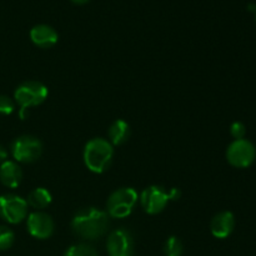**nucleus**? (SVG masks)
Instances as JSON below:
<instances>
[{"label": "nucleus", "instance_id": "obj_1", "mask_svg": "<svg viewBox=\"0 0 256 256\" xmlns=\"http://www.w3.org/2000/svg\"><path fill=\"white\" fill-rule=\"evenodd\" d=\"M75 235L85 240H96L106 232L109 216L96 208H85L78 212L72 222Z\"/></svg>", "mask_w": 256, "mask_h": 256}, {"label": "nucleus", "instance_id": "obj_2", "mask_svg": "<svg viewBox=\"0 0 256 256\" xmlns=\"http://www.w3.org/2000/svg\"><path fill=\"white\" fill-rule=\"evenodd\" d=\"M114 148L110 142L102 138H94L84 148V162L90 172L102 174L112 164Z\"/></svg>", "mask_w": 256, "mask_h": 256}, {"label": "nucleus", "instance_id": "obj_3", "mask_svg": "<svg viewBox=\"0 0 256 256\" xmlns=\"http://www.w3.org/2000/svg\"><path fill=\"white\" fill-rule=\"evenodd\" d=\"M138 202V192L132 188H120L109 196L106 202L108 214L115 219L129 216Z\"/></svg>", "mask_w": 256, "mask_h": 256}, {"label": "nucleus", "instance_id": "obj_4", "mask_svg": "<svg viewBox=\"0 0 256 256\" xmlns=\"http://www.w3.org/2000/svg\"><path fill=\"white\" fill-rule=\"evenodd\" d=\"M49 95V90L42 82L29 80L16 88L14 99L20 105V109H29L42 104Z\"/></svg>", "mask_w": 256, "mask_h": 256}, {"label": "nucleus", "instance_id": "obj_5", "mask_svg": "<svg viewBox=\"0 0 256 256\" xmlns=\"http://www.w3.org/2000/svg\"><path fill=\"white\" fill-rule=\"evenodd\" d=\"M42 152V144L38 138L22 135L16 138L12 144V155L18 162H34Z\"/></svg>", "mask_w": 256, "mask_h": 256}, {"label": "nucleus", "instance_id": "obj_6", "mask_svg": "<svg viewBox=\"0 0 256 256\" xmlns=\"http://www.w3.org/2000/svg\"><path fill=\"white\" fill-rule=\"evenodd\" d=\"M28 215V202L22 196L4 194L0 196V218L9 224L22 222Z\"/></svg>", "mask_w": 256, "mask_h": 256}, {"label": "nucleus", "instance_id": "obj_7", "mask_svg": "<svg viewBox=\"0 0 256 256\" xmlns=\"http://www.w3.org/2000/svg\"><path fill=\"white\" fill-rule=\"evenodd\" d=\"M226 159L235 168L244 169L250 166L256 159L254 144L246 139L234 140L226 150Z\"/></svg>", "mask_w": 256, "mask_h": 256}, {"label": "nucleus", "instance_id": "obj_8", "mask_svg": "<svg viewBox=\"0 0 256 256\" xmlns=\"http://www.w3.org/2000/svg\"><path fill=\"white\" fill-rule=\"evenodd\" d=\"M168 202H169L168 192L164 188L158 186V185L148 186L146 189L142 190L140 195V204L148 214H159L165 209Z\"/></svg>", "mask_w": 256, "mask_h": 256}, {"label": "nucleus", "instance_id": "obj_9", "mask_svg": "<svg viewBox=\"0 0 256 256\" xmlns=\"http://www.w3.org/2000/svg\"><path fill=\"white\" fill-rule=\"evenodd\" d=\"M109 256H132L134 254V240L132 234L125 229L114 230L106 242Z\"/></svg>", "mask_w": 256, "mask_h": 256}, {"label": "nucleus", "instance_id": "obj_10", "mask_svg": "<svg viewBox=\"0 0 256 256\" xmlns=\"http://www.w3.org/2000/svg\"><path fill=\"white\" fill-rule=\"evenodd\" d=\"M28 232L36 239H48L54 232V222L52 216L44 212H32L26 222Z\"/></svg>", "mask_w": 256, "mask_h": 256}, {"label": "nucleus", "instance_id": "obj_11", "mask_svg": "<svg viewBox=\"0 0 256 256\" xmlns=\"http://www.w3.org/2000/svg\"><path fill=\"white\" fill-rule=\"evenodd\" d=\"M235 228V218L232 212H222L215 215L210 224L212 234L218 239H225L229 236Z\"/></svg>", "mask_w": 256, "mask_h": 256}, {"label": "nucleus", "instance_id": "obj_12", "mask_svg": "<svg viewBox=\"0 0 256 256\" xmlns=\"http://www.w3.org/2000/svg\"><path fill=\"white\" fill-rule=\"evenodd\" d=\"M30 39L36 46L42 48V49H49L56 44L59 35L55 32V29H52L49 25L40 24L35 25L30 30Z\"/></svg>", "mask_w": 256, "mask_h": 256}, {"label": "nucleus", "instance_id": "obj_13", "mask_svg": "<svg viewBox=\"0 0 256 256\" xmlns=\"http://www.w3.org/2000/svg\"><path fill=\"white\" fill-rule=\"evenodd\" d=\"M22 180V172L19 164L12 160H6L0 165V182L10 189H15Z\"/></svg>", "mask_w": 256, "mask_h": 256}, {"label": "nucleus", "instance_id": "obj_14", "mask_svg": "<svg viewBox=\"0 0 256 256\" xmlns=\"http://www.w3.org/2000/svg\"><path fill=\"white\" fill-rule=\"evenodd\" d=\"M109 142L112 145H122L130 138V126L125 120L118 119L109 128Z\"/></svg>", "mask_w": 256, "mask_h": 256}, {"label": "nucleus", "instance_id": "obj_15", "mask_svg": "<svg viewBox=\"0 0 256 256\" xmlns=\"http://www.w3.org/2000/svg\"><path fill=\"white\" fill-rule=\"evenodd\" d=\"M26 202L29 206L35 209V212H42L52 202V194L45 188H36L30 192Z\"/></svg>", "mask_w": 256, "mask_h": 256}, {"label": "nucleus", "instance_id": "obj_16", "mask_svg": "<svg viewBox=\"0 0 256 256\" xmlns=\"http://www.w3.org/2000/svg\"><path fill=\"white\" fill-rule=\"evenodd\" d=\"M182 250H184V246L179 238L170 236L165 242L164 252L166 256H182Z\"/></svg>", "mask_w": 256, "mask_h": 256}, {"label": "nucleus", "instance_id": "obj_17", "mask_svg": "<svg viewBox=\"0 0 256 256\" xmlns=\"http://www.w3.org/2000/svg\"><path fill=\"white\" fill-rule=\"evenodd\" d=\"M64 256H98V252L92 246L88 244H76L70 246L65 252Z\"/></svg>", "mask_w": 256, "mask_h": 256}, {"label": "nucleus", "instance_id": "obj_18", "mask_svg": "<svg viewBox=\"0 0 256 256\" xmlns=\"http://www.w3.org/2000/svg\"><path fill=\"white\" fill-rule=\"evenodd\" d=\"M15 235L8 226L0 225V250H8L14 244Z\"/></svg>", "mask_w": 256, "mask_h": 256}, {"label": "nucleus", "instance_id": "obj_19", "mask_svg": "<svg viewBox=\"0 0 256 256\" xmlns=\"http://www.w3.org/2000/svg\"><path fill=\"white\" fill-rule=\"evenodd\" d=\"M15 104L6 95H0V114L9 115L14 112Z\"/></svg>", "mask_w": 256, "mask_h": 256}, {"label": "nucleus", "instance_id": "obj_20", "mask_svg": "<svg viewBox=\"0 0 256 256\" xmlns=\"http://www.w3.org/2000/svg\"><path fill=\"white\" fill-rule=\"evenodd\" d=\"M245 132H246V129H245V125L240 122H235L234 124H232L230 126V134L234 138L235 140L244 139Z\"/></svg>", "mask_w": 256, "mask_h": 256}, {"label": "nucleus", "instance_id": "obj_21", "mask_svg": "<svg viewBox=\"0 0 256 256\" xmlns=\"http://www.w3.org/2000/svg\"><path fill=\"white\" fill-rule=\"evenodd\" d=\"M168 195H169V202L170 200H179L180 196H182V192H180V189L172 188L168 192Z\"/></svg>", "mask_w": 256, "mask_h": 256}, {"label": "nucleus", "instance_id": "obj_22", "mask_svg": "<svg viewBox=\"0 0 256 256\" xmlns=\"http://www.w3.org/2000/svg\"><path fill=\"white\" fill-rule=\"evenodd\" d=\"M6 159H8L6 150L4 149V146H2V145H0V165H2V162H6Z\"/></svg>", "mask_w": 256, "mask_h": 256}, {"label": "nucleus", "instance_id": "obj_23", "mask_svg": "<svg viewBox=\"0 0 256 256\" xmlns=\"http://www.w3.org/2000/svg\"><path fill=\"white\" fill-rule=\"evenodd\" d=\"M28 116V109H20V119L24 120Z\"/></svg>", "mask_w": 256, "mask_h": 256}, {"label": "nucleus", "instance_id": "obj_24", "mask_svg": "<svg viewBox=\"0 0 256 256\" xmlns=\"http://www.w3.org/2000/svg\"><path fill=\"white\" fill-rule=\"evenodd\" d=\"M72 2H75V4H85L86 2H89V0H72Z\"/></svg>", "mask_w": 256, "mask_h": 256}, {"label": "nucleus", "instance_id": "obj_25", "mask_svg": "<svg viewBox=\"0 0 256 256\" xmlns=\"http://www.w3.org/2000/svg\"><path fill=\"white\" fill-rule=\"evenodd\" d=\"M255 19H256V10H255Z\"/></svg>", "mask_w": 256, "mask_h": 256}]
</instances>
